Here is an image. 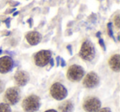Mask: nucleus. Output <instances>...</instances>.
<instances>
[{
  "label": "nucleus",
  "instance_id": "nucleus-1",
  "mask_svg": "<svg viewBox=\"0 0 120 112\" xmlns=\"http://www.w3.org/2000/svg\"><path fill=\"white\" fill-rule=\"evenodd\" d=\"M95 50L92 43L89 40H86L82 43L79 55L82 59L86 61H91L95 58Z\"/></svg>",
  "mask_w": 120,
  "mask_h": 112
},
{
  "label": "nucleus",
  "instance_id": "nucleus-2",
  "mask_svg": "<svg viewBox=\"0 0 120 112\" xmlns=\"http://www.w3.org/2000/svg\"><path fill=\"white\" fill-rule=\"evenodd\" d=\"M40 106V98L35 95L27 97L22 102V108L26 112H35L39 110Z\"/></svg>",
  "mask_w": 120,
  "mask_h": 112
},
{
  "label": "nucleus",
  "instance_id": "nucleus-3",
  "mask_svg": "<svg viewBox=\"0 0 120 112\" xmlns=\"http://www.w3.org/2000/svg\"><path fill=\"white\" fill-rule=\"evenodd\" d=\"M84 69L79 65H71L67 71V77L72 82H78L83 77Z\"/></svg>",
  "mask_w": 120,
  "mask_h": 112
},
{
  "label": "nucleus",
  "instance_id": "nucleus-4",
  "mask_svg": "<svg viewBox=\"0 0 120 112\" xmlns=\"http://www.w3.org/2000/svg\"><path fill=\"white\" fill-rule=\"evenodd\" d=\"M50 94L54 99L58 100L64 99L68 95V91L63 84L59 82H55L51 86Z\"/></svg>",
  "mask_w": 120,
  "mask_h": 112
},
{
  "label": "nucleus",
  "instance_id": "nucleus-5",
  "mask_svg": "<svg viewBox=\"0 0 120 112\" xmlns=\"http://www.w3.org/2000/svg\"><path fill=\"white\" fill-rule=\"evenodd\" d=\"M35 63L39 67H44L49 63L51 59V52L49 50H40L35 54Z\"/></svg>",
  "mask_w": 120,
  "mask_h": 112
},
{
  "label": "nucleus",
  "instance_id": "nucleus-6",
  "mask_svg": "<svg viewBox=\"0 0 120 112\" xmlns=\"http://www.w3.org/2000/svg\"><path fill=\"white\" fill-rule=\"evenodd\" d=\"M100 100L95 97H90L85 100L83 104V109L86 112H97L100 109Z\"/></svg>",
  "mask_w": 120,
  "mask_h": 112
},
{
  "label": "nucleus",
  "instance_id": "nucleus-7",
  "mask_svg": "<svg viewBox=\"0 0 120 112\" xmlns=\"http://www.w3.org/2000/svg\"><path fill=\"white\" fill-rule=\"evenodd\" d=\"M5 98L11 105H15L20 100V91L17 87H10L6 91Z\"/></svg>",
  "mask_w": 120,
  "mask_h": 112
},
{
  "label": "nucleus",
  "instance_id": "nucleus-8",
  "mask_svg": "<svg viewBox=\"0 0 120 112\" xmlns=\"http://www.w3.org/2000/svg\"><path fill=\"white\" fill-rule=\"evenodd\" d=\"M100 82V78L95 73L90 72L85 77L83 80V85L86 88H93L98 86Z\"/></svg>",
  "mask_w": 120,
  "mask_h": 112
},
{
  "label": "nucleus",
  "instance_id": "nucleus-9",
  "mask_svg": "<svg viewBox=\"0 0 120 112\" xmlns=\"http://www.w3.org/2000/svg\"><path fill=\"white\" fill-rule=\"evenodd\" d=\"M13 68V60L9 56H4L0 58V73H7Z\"/></svg>",
  "mask_w": 120,
  "mask_h": 112
},
{
  "label": "nucleus",
  "instance_id": "nucleus-10",
  "mask_svg": "<svg viewBox=\"0 0 120 112\" xmlns=\"http://www.w3.org/2000/svg\"><path fill=\"white\" fill-rule=\"evenodd\" d=\"M16 83L20 87H23L29 81V75L25 71H17L14 76Z\"/></svg>",
  "mask_w": 120,
  "mask_h": 112
},
{
  "label": "nucleus",
  "instance_id": "nucleus-11",
  "mask_svg": "<svg viewBox=\"0 0 120 112\" xmlns=\"http://www.w3.org/2000/svg\"><path fill=\"white\" fill-rule=\"evenodd\" d=\"M41 35L37 31H30L26 34V39L27 42L31 45H36L41 40Z\"/></svg>",
  "mask_w": 120,
  "mask_h": 112
},
{
  "label": "nucleus",
  "instance_id": "nucleus-12",
  "mask_svg": "<svg viewBox=\"0 0 120 112\" xmlns=\"http://www.w3.org/2000/svg\"><path fill=\"white\" fill-rule=\"evenodd\" d=\"M110 69L114 72H119L120 70V56L119 54H113L109 60Z\"/></svg>",
  "mask_w": 120,
  "mask_h": 112
},
{
  "label": "nucleus",
  "instance_id": "nucleus-13",
  "mask_svg": "<svg viewBox=\"0 0 120 112\" xmlns=\"http://www.w3.org/2000/svg\"><path fill=\"white\" fill-rule=\"evenodd\" d=\"M58 110L60 112H72L74 105L71 100H66L58 106Z\"/></svg>",
  "mask_w": 120,
  "mask_h": 112
},
{
  "label": "nucleus",
  "instance_id": "nucleus-14",
  "mask_svg": "<svg viewBox=\"0 0 120 112\" xmlns=\"http://www.w3.org/2000/svg\"><path fill=\"white\" fill-rule=\"evenodd\" d=\"M0 112H11V108L5 103L0 104Z\"/></svg>",
  "mask_w": 120,
  "mask_h": 112
},
{
  "label": "nucleus",
  "instance_id": "nucleus-15",
  "mask_svg": "<svg viewBox=\"0 0 120 112\" xmlns=\"http://www.w3.org/2000/svg\"><path fill=\"white\" fill-rule=\"evenodd\" d=\"M113 22H114V25L116 26L117 28H119V27H120V17H119V15H117L116 17H114V20H113Z\"/></svg>",
  "mask_w": 120,
  "mask_h": 112
},
{
  "label": "nucleus",
  "instance_id": "nucleus-16",
  "mask_svg": "<svg viewBox=\"0 0 120 112\" xmlns=\"http://www.w3.org/2000/svg\"><path fill=\"white\" fill-rule=\"evenodd\" d=\"M108 30H109V35L113 38V31H112V24L111 23H109L108 24Z\"/></svg>",
  "mask_w": 120,
  "mask_h": 112
},
{
  "label": "nucleus",
  "instance_id": "nucleus-17",
  "mask_svg": "<svg viewBox=\"0 0 120 112\" xmlns=\"http://www.w3.org/2000/svg\"><path fill=\"white\" fill-rule=\"evenodd\" d=\"M4 81H2L0 79V93L4 91Z\"/></svg>",
  "mask_w": 120,
  "mask_h": 112
},
{
  "label": "nucleus",
  "instance_id": "nucleus-18",
  "mask_svg": "<svg viewBox=\"0 0 120 112\" xmlns=\"http://www.w3.org/2000/svg\"><path fill=\"white\" fill-rule=\"evenodd\" d=\"M99 43H100V45L102 46V48H103L104 50H105V43H104L103 40H102L101 38H100V40H99Z\"/></svg>",
  "mask_w": 120,
  "mask_h": 112
},
{
  "label": "nucleus",
  "instance_id": "nucleus-19",
  "mask_svg": "<svg viewBox=\"0 0 120 112\" xmlns=\"http://www.w3.org/2000/svg\"><path fill=\"white\" fill-rule=\"evenodd\" d=\"M99 112H111L109 108H103L100 110H99Z\"/></svg>",
  "mask_w": 120,
  "mask_h": 112
},
{
  "label": "nucleus",
  "instance_id": "nucleus-20",
  "mask_svg": "<svg viewBox=\"0 0 120 112\" xmlns=\"http://www.w3.org/2000/svg\"><path fill=\"white\" fill-rule=\"evenodd\" d=\"M67 48L68 49V50H69V53L72 54V49H71V45H68L67 46Z\"/></svg>",
  "mask_w": 120,
  "mask_h": 112
},
{
  "label": "nucleus",
  "instance_id": "nucleus-21",
  "mask_svg": "<svg viewBox=\"0 0 120 112\" xmlns=\"http://www.w3.org/2000/svg\"><path fill=\"white\" fill-rule=\"evenodd\" d=\"M61 63H62V64H61V65H62L63 67H64V66H65V62H64V60L63 59H61Z\"/></svg>",
  "mask_w": 120,
  "mask_h": 112
},
{
  "label": "nucleus",
  "instance_id": "nucleus-22",
  "mask_svg": "<svg viewBox=\"0 0 120 112\" xmlns=\"http://www.w3.org/2000/svg\"><path fill=\"white\" fill-rule=\"evenodd\" d=\"M45 112H58V111H56V110H49Z\"/></svg>",
  "mask_w": 120,
  "mask_h": 112
},
{
  "label": "nucleus",
  "instance_id": "nucleus-23",
  "mask_svg": "<svg viewBox=\"0 0 120 112\" xmlns=\"http://www.w3.org/2000/svg\"><path fill=\"white\" fill-rule=\"evenodd\" d=\"M31 21H32V19H29V21H28V22H30V27H31Z\"/></svg>",
  "mask_w": 120,
  "mask_h": 112
}]
</instances>
